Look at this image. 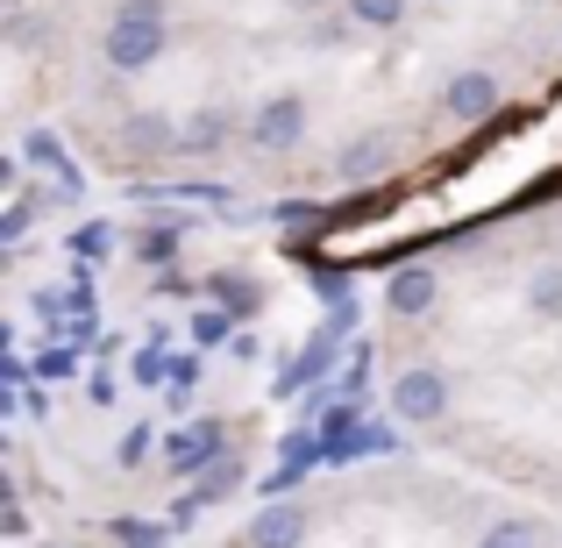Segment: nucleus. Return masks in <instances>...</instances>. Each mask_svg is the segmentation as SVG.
<instances>
[{
    "instance_id": "nucleus-1",
    "label": "nucleus",
    "mask_w": 562,
    "mask_h": 548,
    "mask_svg": "<svg viewBox=\"0 0 562 548\" xmlns=\"http://www.w3.org/2000/svg\"><path fill=\"white\" fill-rule=\"evenodd\" d=\"M165 51V0H128L108 22V65L114 71H150Z\"/></svg>"
},
{
    "instance_id": "nucleus-2",
    "label": "nucleus",
    "mask_w": 562,
    "mask_h": 548,
    "mask_svg": "<svg viewBox=\"0 0 562 548\" xmlns=\"http://www.w3.org/2000/svg\"><path fill=\"white\" fill-rule=\"evenodd\" d=\"M392 413H398V421H413V427L441 421V413H449V378H441V370H398Z\"/></svg>"
},
{
    "instance_id": "nucleus-3",
    "label": "nucleus",
    "mask_w": 562,
    "mask_h": 548,
    "mask_svg": "<svg viewBox=\"0 0 562 548\" xmlns=\"http://www.w3.org/2000/svg\"><path fill=\"white\" fill-rule=\"evenodd\" d=\"M221 421H192V427H171L165 435V463L179 470V478H192V470H214L221 463Z\"/></svg>"
},
{
    "instance_id": "nucleus-4",
    "label": "nucleus",
    "mask_w": 562,
    "mask_h": 548,
    "mask_svg": "<svg viewBox=\"0 0 562 548\" xmlns=\"http://www.w3.org/2000/svg\"><path fill=\"white\" fill-rule=\"evenodd\" d=\"M249 136L263 143V150H292V143L306 136V100L300 93H278L257 108V122H249Z\"/></svg>"
},
{
    "instance_id": "nucleus-5",
    "label": "nucleus",
    "mask_w": 562,
    "mask_h": 548,
    "mask_svg": "<svg viewBox=\"0 0 562 548\" xmlns=\"http://www.w3.org/2000/svg\"><path fill=\"white\" fill-rule=\"evenodd\" d=\"M300 541H306V506H292V499L257 506V521H249V548H300Z\"/></svg>"
},
{
    "instance_id": "nucleus-6",
    "label": "nucleus",
    "mask_w": 562,
    "mask_h": 548,
    "mask_svg": "<svg viewBox=\"0 0 562 548\" xmlns=\"http://www.w3.org/2000/svg\"><path fill=\"white\" fill-rule=\"evenodd\" d=\"M441 108H449L456 122H484V114L498 108V79L492 71H456L449 93H441Z\"/></svg>"
},
{
    "instance_id": "nucleus-7",
    "label": "nucleus",
    "mask_w": 562,
    "mask_h": 548,
    "mask_svg": "<svg viewBox=\"0 0 562 548\" xmlns=\"http://www.w3.org/2000/svg\"><path fill=\"white\" fill-rule=\"evenodd\" d=\"M435 292H441V278L427 271V264H406V271H398L392 286H384V306H392L398 321H420L427 306H435Z\"/></svg>"
},
{
    "instance_id": "nucleus-8",
    "label": "nucleus",
    "mask_w": 562,
    "mask_h": 548,
    "mask_svg": "<svg viewBox=\"0 0 562 548\" xmlns=\"http://www.w3.org/2000/svg\"><path fill=\"white\" fill-rule=\"evenodd\" d=\"M235 484H243V463H235V456H221V463H214V470H206V478H200V492H192V499H179V513H171V521H192V513H200L206 499L235 492Z\"/></svg>"
},
{
    "instance_id": "nucleus-9",
    "label": "nucleus",
    "mask_w": 562,
    "mask_h": 548,
    "mask_svg": "<svg viewBox=\"0 0 562 548\" xmlns=\"http://www.w3.org/2000/svg\"><path fill=\"white\" fill-rule=\"evenodd\" d=\"M328 357H335V335H314V349H306V357L292 364L285 378H278V392H300L306 378H321V370H328Z\"/></svg>"
},
{
    "instance_id": "nucleus-10",
    "label": "nucleus",
    "mask_w": 562,
    "mask_h": 548,
    "mask_svg": "<svg viewBox=\"0 0 562 548\" xmlns=\"http://www.w3.org/2000/svg\"><path fill=\"white\" fill-rule=\"evenodd\" d=\"M527 306H535V314H562V264H541V271H535Z\"/></svg>"
},
{
    "instance_id": "nucleus-11",
    "label": "nucleus",
    "mask_w": 562,
    "mask_h": 548,
    "mask_svg": "<svg viewBox=\"0 0 562 548\" xmlns=\"http://www.w3.org/2000/svg\"><path fill=\"white\" fill-rule=\"evenodd\" d=\"M384 157H392V143L371 136V143H357V150L342 157V171H349V179H371V171H384Z\"/></svg>"
},
{
    "instance_id": "nucleus-12",
    "label": "nucleus",
    "mask_w": 562,
    "mask_h": 548,
    "mask_svg": "<svg viewBox=\"0 0 562 548\" xmlns=\"http://www.w3.org/2000/svg\"><path fill=\"white\" fill-rule=\"evenodd\" d=\"M22 150H29V165H43V171H65V143H57L50 128H29V143H22Z\"/></svg>"
},
{
    "instance_id": "nucleus-13",
    "label": "nucleus",
    "mask_w": 562,
    "mask_h": 548,
    "mask_svg": "<svg viewBox=\"0 0 562 548\" xmlns=\"http://www.w3.org/2000/svg\"><path fill=\"white\" fill-rule=\"evenodd\" d=\"M349 14L371 29H398V14H406V0H349Z\"/></svg>"
},
{
    "instance_id": "nucleus-14",
    "label": "nucleus",
    "mask_w": 562,
    "mask_h": 548,
    "mask_svg": "<svg viewBox=\"0 0 562 548\" xmlns=\"http://www.w3.org/2000/svg\"><path fill=\"white\" fill-rule=\"evenodd\" d=\"M122 143H128V150H157V143H171V122H128Z\"/></svg>"
},
{
    "instance_id": "nucleus-15",
    "label": "nucleus",
    "mask_w": 562,
    "mask_h": 548,
    "mask_svg": "<svg viewBox=\"0 0 562 548\" xmlns=\"http://www.w3.org/2000/svg\"><path fill=\"white\" fill-rule=\"evenodd\" d=\"M477 548H535V527H527V521H506V527H492Z\"/></svg>"
},
{
    "instance_id": "nucleus-16",
    "label": "nucleus",
    "mask_w": 562,
    "mask_h": 548,
    "mask_svg": "<svg viewBox=\"0 0 562 548\" xmlns=\"http://www.w3.org/2000/svg\"><path fill=\"white\" fill-rule=\"evenodd\" d=\"M214 300L228 306V314H249V306H257V292H249V286H228V278H221V286H214Z\"/></svg>"
},
{
    "instance_id": "nucleus-17",
    "label": "nucleus",
    "mask_w": 562,
    "mask_h": 548,
    "mask_svg": "<svg viewBox=\"0 0 562 548\" xmlns=\"http://www.w3.org/2000/svg\"><path fill=\"white\" fill-rule=\"evenodd\" d=\"M192 343H228V314H200L192 321Z\"/></svg>"
},
{
    "instance_id": "nucleus-18",
    "label": "nucleus",
    "mask_w": 562,
    "mask_h": 548,
    "mask_svg": "<svg viewBox=\"0 0 562 548\" xmlns=\"http://www.w3.org/2000/svg\"><path fill=\"white\" fill-rule=\"evenodd\" d=\"M114 535H122L128 548H165V535H157V527H136V521H122Z\"/></svg>"
},
{
    "instance_id": "nucleus-19",
    "label": "nucleus",
    "mask_w": 562,
    "mask_h": 548,
    "mask_svg": "<svg viewBox=\"0 0 562 548\" xmlns=\"http://www.w3.org/2000/svg\"><path fill=\"white\" fill-rule=\"evenodd\" d=\"M171 249H179V228H150L143 235V257H171Z\"/></svg>"
},
{
    "instance_id": "nucleus-20",
    "label": "nucleus",
    "mask_w": 562,
    "mask_h": 548,
    "mask_svg": "<svg viewBox=\"0 0 562 548\" xmlns=\"http://www.w3.org/2000/svg\"><path fill=\"white\" fill-rule=\"evenodd\" d=\"M22 228H29V206H8L0 214V243H22Z\"/></svg>"
},
{
    "instance_id": "nucleus-21",
    "label": "nucleus",
    "mask_w": 562,
    "mask_h": 548,
    "mask_svg": "<svg viewBox=\"0 0 562 548\" xmlns=\"http://www.w3.org/2000/svg\"><path fill=\"white\" fill-rule=\"evenodd\" d=\"M143 456H150V435H143V427H136V435H128V441H122V470H136V463H143Z\"/></svg>"
},
{
    "instance_id": "nucleus-22",
    "label": "nucleus",
    "mask_w": 562,
    "mask_h": 548,
    "mask_svg": "<svg viewBox=\"0 0 562 548\" xmlns=\"http://www.w3.org/2000/svg\"><path fill=\"white\" fill-rule=\"evenodd\" d=\"M214 136H221V114H200V122L186 128V143H214Z\"/></svg>"
}]
</instances>
